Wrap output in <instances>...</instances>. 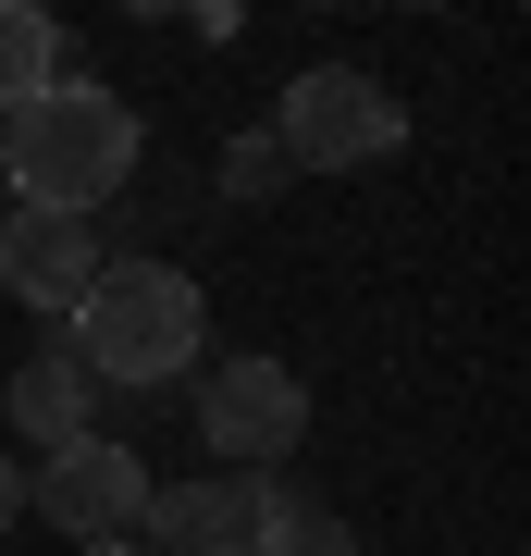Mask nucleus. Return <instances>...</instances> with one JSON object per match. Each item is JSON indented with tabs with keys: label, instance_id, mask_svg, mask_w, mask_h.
<instances>
[{
	"label": "nucleus",
	"instance_id": "obj_11",
	"mask_svg": "<svg viewBox=\"0 0 531 556\" xmlns=\"http://www.w3.org/2000/svg\"><path fill=\"white\" fill-rule=\"evenodd\" d=\"M273 556H358V532H346L334 507H296L285 532H273Z\"/></svg>",
	"mask_w": 531,
	"mask_h": 556
},
{
	"label": "nucleus",
	"instance_id": "obj_7",
	"mask_svg": "<svg viewBox=\"0 0 531 556\" xmlns=\"http://www.w3.org/2000/svg\"><path fill=\"white\" fill-rule=\"evenodd\" d=\"M99 285V223L75 211H0V298H25V309H75Z\"/></svg>",
	"mask_w": 531,
	"mask_h": 556
},
{
	"label": "nucleus",
	"instance_id": "obj_3",
	"mask_svg": "<svg viewBox=\"0 0 531 556\" xmlns=\"http://www.w3.org/2000/svg\"><path fill=\"white\" fill-rule=\"evenodd\" d=\"M273 149H285V174L395 161V149H408V100H395L383 75H358V62H309V75L285 87V112H273Z\"/></svg>",
	"mask_w": 531,
	"mask_h": 556
},
{
	"label": "nucleus",
	"instance_id": "obj_9",
	"mask_svg": "<svg viewBox=\"0 0 531 556\" xmlns=\"http://www.w3.org/2000/svg\"><path fill=\"white\" fill-rule=\"evenodd\" d=\"M62 87V25L38 13V0H0V124H13L25 100H50Z\"/></svg>",
	"mask_w": 531,
	"mask_h": 556
},
{
	"label": "nucleus",
	"instance_id": "obj_10",
	"mask_svg": "<svg viewBox=\"0 0 531 556\" xmlns=\"http://www.w3.org/2000/svg\"><path fill=\"white\" fill-rule=\"evenodd\" d=\"M273 186H285V149L273 137H236V149H223V199H273Z\"/></svg>",
	"mask_w": 531,
	"mask_h": 556
},
{
	"label": "nucleus",
	"instance_id": "obj_1",
	"mask_svg": "<svg viewBox=\"0 0 531 556\" xmlns=\"http://www.w3.org/2000/svg\"><path fill=\"white\" fill-rule=\"evenodd\" d=\"M62 346L87 358V383H186L211 358V298L174 260H99V285L62 309Z\"/></svg>",
	"mask_w": 531,
	"mask_h": 556
},
{
	"label": "nucleus",
	"instance_id": "obj_2",
	"mask_svg": "<svg viewBox=\"0 0 531 556\" xmlns=\"http://www.w3.org/2000/svg\"><path fill=\"white\" fill-rule=\"evenodd\" d=\"M0 174H13V211L99 223V199H124V174H137V112H124L112 87L62 75L50 100H25L13 124H0Z\"/></svg>",
	"mask_w": 531,
	"mask_h": 556
},
{
	"label": "nucleus",
	"instance_id": "obj_12",
	"mask_svg": "<svg viewBox=\"0 0 531 556\" xmlns=\"http://www.w3.org/2000/svg\"><path fill=\"white\" fill-rule=\"evenodd\" d=\"M13 519H25V470L0 457V532H13Z\"/></svg>",
	"mask_w": 531,
	"mask_h": 556
},
{
	"label": "nucleus",
	"instance_id": "obj_5",
	"mask_svg": "<svg viewBox=\"0 0 531 556\" xmlns=\"http://www.w3.org/2000/svg\"><path fill=\"white\" fill-rule=\"evenodd\" d=\"M296 507H309V495H285L273 470H211V482L149 495L137 544H161V556H273V532H285Z\"/></svg>",
	"mask_w": 531,
	"mask_h": 556
},
{
	"label": "nucleus",
	"instance_id": "obj_8",
	"mask_svg": "<svg viewBox=\"0 0 531 556\" xmlns=\"http://www.w3.org/2000/svg\"><path fill=\"white\" fill-rule=\"evenodd\" d=\"M0 408H13V433H38V457L50 445H87L99 433V383H87V358L75 346H38V358H25V371H13V396H0Z\"/></svg>",
	"mask_w": 531,
	"mask_h": 556
},
{
	"label": "nucleus",
	"instance_id": "obj_6",
	"mask_svg": "<svg viewBox=\"0 0 531 556\" xmlns=\"http://www.w3.org/2000/svg\"><path fill=\"white\" fill-rule=\"evenodd\" d=\"M198 433L236 470H285L296 433H309V383L285 358H198Z\"/></svg>",
	"mask_w": 531,
	"mask_h": 556
},
{
	"label": "nucleus",
	"instance_id": "obj_13",
	"mask_svg": "<svg viewBox=\"0 0 531 556\" xmlns=\"http://www.w3.org/2000/svg\"><path fill=\"white\" fill-rule=\"evenodd\" d=\"M87 556H161V544H137V532H124V544H87Z\"/></svg>",
	"mask_w": 531,
	"mask_h": 556
},
{
	"label": "nucleus",
	"instance_id": "obj_4",
	"mask_svg": "<svg viewBox=\"0 0 531 556\" xmlns=\"http://www.w3.org/2000/svg\"><path fill=\"white\" fill-rule=\"evenodd\" d=\"M149 495H161V482H149V457H137V445H112V433L50 445L38 470H25V519H50L75 556H87V544H124V532L149 519Z\"/></svg>",
	"mask_w": 531,
	"mask_h": 556
}]
</instances>
